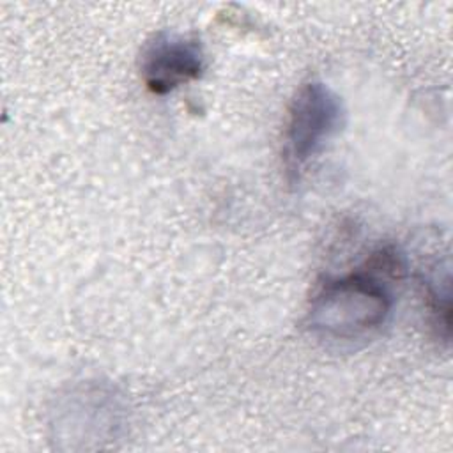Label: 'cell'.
<instances>
[{
	"label": "cell",
	"instance_id": "cell-1",
	"mask_svg": "<svg viewBox=\"0 0 453 453\" xmlns=\"http://www.w3.org/2000/svg\"><path fill=\"white\" fill-rule=\"evenodd\" d=\"M391 308V292L368 264V271L326 281L310 303L306 326L324 340H365L386 324Z\"/></svg>",
	"mask_w": 453,
	"mask_h": 453
},
{
	"label": "cell",
	"instance_id": "cell-2",
	"mask_svg": "<svg viewBox=\"0 0 453 453\" xmlns=\"http://www.w3.org/2000/svg\"><path fill=\"white\" fill-rule=\"evenodd\" d=\"M338 94L322 81L303 85L288 108L283 156L292 173L304 168L343 124Z\"/></svg>",
	"mask_w": 453,
	"mask_h": 453
},
{
	"label": "cell",
	"instance_id": "cell-3",
	"mask_svg": "<svg viewBox=\"0 0 453 453\" xmlns=\"http://www.w3.org/2000/svg\"><path fill=\"white\" fill-rule=\"evenodd\" d=\"M120 411V402L110 388L85 384L60 400L53 426L58 439L108 441L117 435Z\"/></svg>",
	"mask_w": 453,
	"mask_h": 453
},
{
	"label": "cell",
	"instance_id": "cell-4",
	"mask_svg": "<svg viewBox=\"0 0 453 453\" xmlns=\"http://www.w3.org/2000/svg\"><path fill=\"white\" fill-rule=\"evenodd\" d=\"M205 64V51L198 39L163 32L142 53V78L152 94L163 96L198 80Z\"/></svg>",
	"mask_w": 453,
	"mask_h": 453
}]
</instances>
